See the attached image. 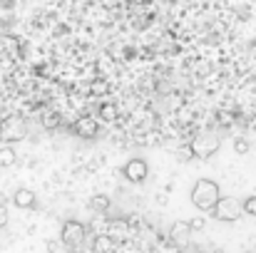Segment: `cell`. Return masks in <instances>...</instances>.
Returning a JSON list of instances; mask_svg holds the SVG:
<instances>
[{
  "mask_svg": "<svg viewBox=\"0 0 256 253\" xmlns=\"http://www.w3.org/2000/svg\"><path fill=\"white\" fill-rule=\"evenodd\" d=\"M100 117H102L104 122H112V119L117 117V109H114V104H110V102H104V104L100 107Z\"/></svg>",
  "mask_w": 256,
  "mask_h": 253,
  "instance_id": "obj_16",
  "label": "cell"
},
{
  "mask_svg": "<svg viewBox=\"0 0 256 253\" xmlns=\"http://www.w3.org/2000/svg\"><path fill=\"white\" fill-rule=\"evenodd\" d=\"M249 149H252V147H249L246 139H234V152H236V154L244 157V154H249Z\"/></svg>",
  "mask_w": 256,
  "mask_h": 253,
  "instance_id": "obj_18",
  "label": "cell"
},
{
  "mask_svg": "<svg viewBox=\"0 0 256 253\" xmlns=\"http://www.w3.org/2000/svg\"><path fill=\"white\" fill-rule=\"evenodd\" d=\"M246 253H256V251H246Z\"/></svg>",
  "mask_w": 256,
  "mask_h": 253,
  "instance_id": "obj_26",
  "label": "cell"
},
{
  "mask_svg": "<svg viewBox=\"0 0 256 253\" xmlns=\"http://www.w3.org/2000/svg\"><path fill=\"white\" fill-rule=\"evenodd\" d=\"M242 211L246 214V216H256V196H246L244 201H242Z\"/></svg>",
  "mask_w": 256,
  "mask_h": 253,
  "instance_id": "obj_17",
  "label": "cell"
},
{
  "mask_svg": "<svg viewBox=\"0 0 256 253\" xmlns=\"http://www.w3.org/2000/svg\"><path fill=\"white\" fill-rule=\"evenodd\" d=\"M97 132H100V124H97L94 117H80L75 122V134L82 137V139H94Z\"/></svg>",
  "mask_w": 256,
  "mask_h": 253,
  "instance_id": "obj_8",
  "label": "cell"
},
{
  "mask_svg": "<svg viewBox=\"0 0 256 253\" xmlns=\"http://www.w3.org/2000/svg\"><path fill=\"white\" fill-rule=\"evenodd\" d=\"M92 249H94L97 253H112L114 249H117V241H114L110 234H100V236H94Z\"/></svg>",
  "mask_w": 256,
  "mask_h": 253,
  "instance_id": "obj_10",
  "label": "cell"
},
{
  "mask_svg": "<svg viewBox=\"0 0 256 253\" xmlns=\"http://www.w3.org/2000/svg\"><path fill=\"white\" fill-rule=\"evenodd\" d=\"M92 92H97V94H104V92H107V82H94V84H92Z\"/></svg>",
  "mask_w": 256,
  "mask_h": 253,
  "instance_id": "obj_20",
  "label": "cell"
},
{
  "mask_svg": "<svg viewBox=\"0 0 256 253\" xmlns=\"http://www.w3.org/2000/svg\"><path fill=\"white\" fill-rule=\"evenodd\" d=\"M25 137H28V124L22 117L8 114L0 119V142L2 144H15V142H22Z\"/></svg>",
  "mask_w": 256,
  "mask_h": 253,
  "instance_id": "obj_2",
  "label": "cell"
},
{
  "mask_svg": "<svg viewBox=\"0 0 256 253\" xmlns=\"http://www.w3.org/2000/svg\"><path fill=\"white\" fill-rule=\"evenodd\" d=\"M5 224H8V209L0 204V229H5Z\"/></svg>",
  "mask_w": 256,
  "mask_h": 253,
  "instance_id": "obj_21",
  "label": "cell"
},
{
  "mask_svg": "<svg viewBox=\"0 0 256 253\" xmlns=\"http://www.w3.org/2000/svg\"><path fill=\"white\" fill-rule=\"evenodd\" d=\"M18 162V154H15V149L10 147V144H2L0 147V167H12Z\"/></svg>",
  "mask_w": 256,
  "mask_h": 253,
  "instance_id": "obj_11",
  "label": "cell"
},
{
  "mask_svg": "<svg viewBox=\"0 0 256 253\" xmlns=\"http://www.w3.org/2000/svg\"><path fill=\"white\" fill-rule=\"evenodd\" d=\"M48 251H50V253H62V249H60V244L50 241V244H48Z\"/></svg>",
  "mask_w": 256,
  "mask_h": 253,
  "instance_id": "obj_22",
  "label": "cell"
},
{
  "mask_svg": "<svg viewBox=\"0 0 256 253\" xmlns=\"http://www.w3.org/2000/svg\"><path fill=\"white\" fill-rule=\"evenodd\" d=\"M192 154L196 157V159H209L216 149H219V137H212V134H202V137H196L192 144Z\"/></svg>",
  "mask_w": 256,
  "mask_h": 253,
  "instance_id": "obj_5",
  "label": "cell"
},
{
  "mask_svg": "<svg viewBox=\"0 0 256 253\" xmlns=\"http://www.w3.org/2000/svg\"><path fill=\"white\" fill-rule=\"evenodd\" d=\"M212 214H214L216 221H226L229 224V221H236L244 211H242V201H236L232 196H219V201L214 204Z\"/></svg>",
  "mask_w": 256,
  "mask_h": 253,
  "instance_id": "obj_4",
  "label": "cell"
},
{
  "mask_svg": "<svg viewBox=\"0 0 256 253\" xmlns=\"http://www.w3.org/2000/svg\"><path fill=\"white\" fill-rule=\"evenodd\" d=\"M127 234H130V226H127V221H122V219L112 221V231H110V236H112L114 241H122V239H127Z\"/></svg>",
  "mask_w": 256,
  "mask_h": 253,
  "instance_id": "obj_12",
  "label": "cell"
},
{
  "mask_svg": "<svg viewBox=\"0 0 256 253\" xmlns=\"http://www.w3.org/2000/svg\"><path fill=\"white\" fill-rule=\"evenodd\" d=\"M12 204H15L18 209H35V204H38L35 191H30V189H18V191L12 194Z\"/></svg>",
  "mask_w": 256,
  "mask_h": 253,
  "instance_id": "obj_9",
  "label": "cell"
},
{
  "mask_svg": "<svg viewBox=\"0 0 256 253\" xmlns=\"http://www.w3.org/2000/svg\"><path fill=\"white\" fill-rule=\"evenodd\" d=\"M192 157H194V154H192V147H184V149L179 152V159H182V162H186V159H192Z\"/></svg>",
  "mask_w": 256,
  "mask_h": 253,
  "instance_id": "obj_19",
  "label": "cell"
},
{
  "mask_svg": "<svg viewBox=\"0 0 256 253\" xmlns=\"http://www.w3.org/2000/svg\"><path fill=\"white\" fill-rule=\"evenodd\" d=\"M20 57V40L15 35L0 37V60H18Z\"/></svg>",
  "mask_w": 256,
  "mask_h": 253,
  "instance_id": "obj_7",
  "label": "cell"
},
{
  "mask_svg": "<svg viewBox=\"0 0 256 253\" xmlns=\"http://www.w3.org/2000/svg\"><path fill=\"white\" fill-rule=\"evenodd\" d=\"M90 209H92V211H107V209H110V196H104V194L92 196V199H90Z\"/></svg>",
  "mask_w": 256,
  "mask_h": 253,
  "instance_id": "obj_14",
  "label": "cell"
},
{
  "mask_svg": "<svg viewBox=\"0 0 256 253\" xmlns=\"http://www.w3.org/2000/svg\"><path fill=\"white\" fill-rule=\"evenodd\" d=\"M254 251H256V241H254Z\"/></svg>",
  "mask_w": 256,
  "mask_h": 253,
  "instance_id": "obj_25",
  "label": "cell"
},
{
  "mask_svg": "<svg viewBox=\"0 0 256 253\" xmlns=\"http://www.w3.org/2000/svg\"><path fill=\"white\" fill-rule=\"evenodd\" d=\"M219 196H222V189L212 179H196L192 186V204L199 211H212L214 204L219 201Z\"/></svg>",
  "mask_w": 256,
  "mask_h": 253,
  "instance_id": "obj_1",
  "label": "cell"
},
{
  "mask_svg": "<svg viewBox=\"0 0 256 253\" xmlns=\"http://www.w3.org/2000/svg\"><path fill=\"white\" fill-rule=\"evenodd\" d=\"M189 231H192V226H189L186 221H176L174 229H172V239H176V241H186Z\"/></svg>",
  "mask_w": 256,
  "mask_h": 253,
  "instance_id": "obj_13",
  "label": "cell"
},
{
  "mask_svg": "<svg viewBox=\"0 0 256 253\" xmlns=\"http://www.w3.org/2000/svg\"><path fill=\"white\" fill-rule=\"evenodd\" d=\"M85 236H87L85 224H80V221L70 219V221H65V226H62V231H60V244H62L68 251H72V249L82 246Z\"/></svg>",
  "mask_w": 256,
  "mask_h": 253,
  "instance_id": "obj_3",
  "label": "cell"
},
{
  "mask_svg": "<svg viewBox=\"0 0 256 253\" xmlns=\"http://www.w3.org/2000/svg\"><path fill=\"white\" fill-rule=\"evenodd\" d=\"M189 226H192V231H194V229H202V226H204V221H202V219H196V221H192Z\"/></svg>",
  "mask_w": 256,
  "mask_h": 253,
  "instance_id": "obj_23",
  "label": "cell"
},
{
  "mask_svg": "<svg viewBox=\"0 0 256 253\" xmlns=\"http://www.w3.org/2000/svg\"><path fill=\"white\" fill-rule=\"evenodd\" d=\"M122 174H124L127 181H132V184H142V181L150 176V164H147L144 159L134 157V159H130V162L122 167Z\"/></svg>",
  "mask_w": 256,
  "mask_h": 253,
  "instance_id": "obj_6",
  "label": "cell"
},
{
  "mask_svg": "<svg viewBox=\"0 0 256 253\" xmlns=\"http://www.w3.org/2000/svg\"><path fill=\"white\" fill-rule=\"evenodd\" d=\"M42 127H45V129H58V127H60V114H58V112H48V114L42 117Z\"/></svg>",
  "mask_w": 256,
  "mask_h": 253,
  "instance_id": "obj_15",
  "label": "cell"
},
{
  "mask_svg": "<svg viewBox=\"0 0 256 253\" xmlns=\"http://www.w3.org/2000/svg\"><path fill=\"white\" fill-rule=\"evenodd\" d=\"M214 253H226V251H214Z\"/></svg>",
  "mask_w": 256,
  "mask_h": 253,
  "instance_id": "obj_24",
  "label": "cell"
}]
</instances>
